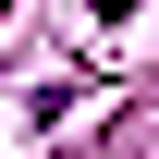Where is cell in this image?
I'll return each mask as SVG.
<instances>
[{"instance_id":"6da1fadb","label":"cell","mask_w":159,"mask_h":159,"mask_svg":"<svg viewBox=\"0 0 159 159\" xmlns=\"http://www.w3.org/2000/svg\"><path fill=\"white\" fill-rule=\"evenodd\" d=\"M122 12H135V0H98V25H122Z\"/></svg>"}]
</instances>
